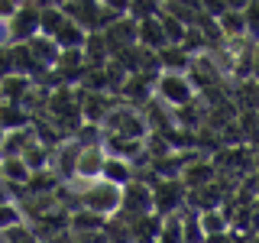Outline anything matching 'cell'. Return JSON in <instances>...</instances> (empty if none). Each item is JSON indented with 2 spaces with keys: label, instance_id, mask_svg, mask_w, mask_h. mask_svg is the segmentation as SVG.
I'll return each mask as SVG.
<instances>
[{
  "label": "cell",
  "instance_id": "1",
  "mask_svg": "<svg viewBox=\"0 0 259 243\" xmlns=\"http://www.w3.org/2000/svg\"><path fill=\"white\" fill-rule=\"evenodd\" d=\"M120 191L123 188H117V185H110V182H104V178H94V182H84V188H81V211H91V214L97 217H113L120 211Z\"/></svg>",
  "mask_w": 259,
  "mask_h": 243
},
{
  "label": "cell",
  "instance_id": "2",
  "mask_svg": "<svg viewBox=\"0 0 259 243\" xmlns=\"http://www.w3.org/2000/svg\"><path fill=\"white\" fill-rule=\"evenodd\" d=\"M101 133L104 136H117V140H143L149 130H146L140 110H136V107H126V104L120 101L117 107H113L107 117L101 120Z\"/></svg>",
  "mask_w": 259,
  "mask_h": 243
},
{
  "label": "cell",
  "instance_id": "3",
  "mask_svg": "<svg viewBox=\"0 0 259 243\" xmlns=\"http://www.w3.org/2000/svg\"><path fill=\"white\" fill-rule=\"evenodd\" d=\"M149 194H152V214H159V217L182 211L185 201H188V191H185V185L178 178H156L149 185Z\"/></svg>",
  "mask_w": 259,
  "mask_h": 243
},
{
  "label": "cell",
  "instance_id": "4",
  "mask_svg": "<svg viewBox=\"0 0 259 243\" xmlns=\"http://www.w3.org/2000/svg\"><path fill=\"white\" fill-rule=\"evenodd\" d=\"M152 94H159L156 101H162L168 110H182V107H188L194 97H198V94L191 91V85H188V78H185V75H159Z\"/></svg>",
  "mask_w": 259,
  "mask_h": 243
},
{
  "label": "cell",
  "instance_id": "5",
  "mask_svg": "<svg viewBox=\"0 0 259 243\" xmlns=\"http://www.w3.org/2000/svg\"><path fill=\"white\" fill-rule=\"evenodd\" d=\"M7 36H10V46L39 36V4H16L13 16L7 20Z\"/></svg>",
  "mask_w": 259,
  "mask_h": 243
},
{
  "label": "cell",
  "instance_id": "6",
  "mask_svg": "<svg viewBox=\"0 0 259 243\" xmlns=\"http://www.w3.org/2000/svg\"><path fill=\"white\" fill-rule=\"evenodd\" d=\"M123 221H136V217L143 214H152V194H149V185L143 182H130L123 185V191H120V211H117Z\"/></svg>",
  "mask_w": 259,
  "mask_h": 243
},
{
  "label": "cell",
  "instance_id": "7",
  "mask_svg": "<svg viewBox=\"0 0 259 243\" xmlns=\"http://www.w3.org/2000/svg\"><path fill=\"white\" fill-rule=\"evenodd\" d=\"M62 13L68 16L71 23L81 29V32H97V13H101V4H62Z\"/></svg>",
  "mask_w": 259,
  "mask_h": 243
},
{
  "label": "cell",
  "instance_id": "8",
  "mask_svg": "<svg viewBox=\"0 0 259 243\" xmlns=\"http://www.w3.org/2000/svg\"><path fill=\"white\" fill-rule=\"evenodd\" d=\"M104 149L101 146H91V149H78V162H75V178H84V182H94L101 178L104 169Z\"/></svg>",
  "mask_w": 259,
  "mask_h": 243
},
{
  "label": "cell",
  "instance_id": "9",
  "mask_svg": "<svg viewBox=\"0 0 259 243\" xmlns=\"http://www.w3.org/2000/svg\"><path fill=\"white\" fill-rule=\"evenodd\" d=\"M214 172H217V169L214 166H210V162H188V166H185L182 169V172H178V182H182L185 185V191H198V188H204V185H210V182H214Z\"/></svg>",
  "mask_w": 259,
  "mask_h": 243
},
{
  "label": "cell",
  "instance_id": "10",
  "mask_svg": "<svg viewBox=\"0 0 259 243\" xmlns=\"http://www.w3.org/2000/svg\"><path fill=\"white\" fill-rule=\"evenodd\" d=\"M26 49H29L32 62H36L42 71H52V68H55V62H59V52H62V49L55 46L52 39H46V36H32L29 43H26Z\"/></svg>",
  "mask_w": 259,
  "mask_h": 243
},
{
  "label": "cell",
  "instance_id": "11",
  "mask_svg": "<svg viewBox=\"0 0 259 243\" xmlns=\"http://www.w3.org/2000/svg\"><path fill=\"white\" fill-rule=\"evenodd\" d=\"M159 227H162L159 214H143V217H136V221H126L130 243H156Z\"/></svg>",
  "mask_w": 259,
  "mask_h": 243
},
{
  "label": "cell",
  "instance_id": "12",
  "mask_svg": "<svg viewBox=\"0 0 259 243\" xmlns=\"http://www.w3.org/2000/svg\"><path fill=\"white\" fill-rule=\"evenodd\" d=\"M36 140V133H32V127H20V130H10V133H4V140H0V159H20L23 149Z\"/></svg>",
  "mask_w": 259,
  "mask_h": 243
},
{
  "label": "cell",
  "instance_id": "13",
  "mask_svg": "<svg viewBox=\"0 0 259 243\" xmlns=\"http://www.w3.org/2000/svg\"><path fill=\"white\" fill-rule=\"evenodd\" d=\"M65 23H68V16L62 13V4H39V36L55 39V32Z\"/></svg>",
  "mask_w": 259,
  "mask_h": 243
},
{
  "label": "cell",
  "instance_id": "14",
  "mask_svg": "<svg viewBox=\"0 0 259 243\" xmlns=\"http://www.w3.org/2000/svg\"><path fill=\"white\" fill-rule=\"evenodd\" d=\"M101 178L110 185H117V188H123L136 178V172L130 169V162H120V159H104V169H101Z\"/></svg>",
  "mask_w": 259,
  "mask_h": 243
},
{
  "label": "cell",
  "instance_id": "15",
  "mask_svg": "<svg viewBox=\"0 0 259 243\" xmlns=\"http://www.w3.org/2000/svg\"><path fill=\"white\" fill-rule=\"evenodd\" d=\"M68 230L71 233H94V230H104V217L91 214V211H75V214H68Z\"/></svg>",
  "mask_w": 259,
  "mask_h": 243
},
{
  "label": "cell",
  "instance_id": "16",
  "mask_svg": "<svg viewBox=\"0 0 259 243\" xmlns=\"http://www.w3.org/2000/svg\"><path fill=\"white\" fill-rule=\"evenodd\" d=\"M84 39H88V32H81L78 26H75V23H65V26L59 29V32H55V39H52V43L55 46H59L62 49V52H68V49H84Z\"/></svg>",
  "mask_w": 259,
  "mask_h": 243
},
{
  "label": "cell",
  "instance_id": "17",
  "mask_svg": "<svg viewBox=\"0 0 259 243\" xmlns=\"http://www.w3.org/2000/svg\"><path fill=\"white\" fill-rule=\"evenodd\" d=\"M20 159H23V166L29 169V175H32V172H42V169H49V149H46V146L39 143V140H32L26 149H23V156H20Z\"/></svg>",
  "mask_w": 259,
  "mask_h": 243
},
{
  "label": "cell",
  "instance_id": "18",
  "mask_svg": "<svg viewBox=\"0 0 259 243\" xmlns=\"http://www.w3.org/2000/svg\"><path fill=\"white\" fill-rule=\"evenodd\" d=\"M0 178H4L7 185H26L29 178V169L23 166V159H0Z\"/></svg>",
  "mask_w": 259,
  "mask_h": 243
},
{
  "label": "cell",
  "instance_id": "19",
  "mask_svg": "<svg viewBox=\"0 0 259 243\" xmlns=\"http://www.w3.org/2000/svg\"><path fill=\"white\" fill-rule=\"evenodd\" d=\"M198 224H201V233H204V237H217V233H227V217L221 214V208L201 211V214H198Z\"/></svg>",
  "mask_w": 259,
  "mask_h": 243
},
{
  "label": "cell",
  "instance_id": "20",
  "mask_svg": "<svg viewBox=\"0 0 259 243\" xmlns=\"http://www.w3.org/2000/svg\"><path fill=\"white\" fill-rule=\"evenodd\" d=\"M182 243H204V233H201L198 224V211L182 208Z\"/></svg>",
  "mask_w": 259,
  "mask_h": 243
},
{
  "label": "cell",
  "instance_id": "21",
  "mask_svg": "<svg viewBox=\"0 0 259 243\" xmlns=\"http://www.w3.org/2000/svg\"><path fill=\"white\" fill-rule=\"evenodd\" d=\"M156 243H182V211L162 217V227H159Z\"/></svg>",
  "mask_w": 259,
  "mask_h": 243
},
{
  "label": "cell",
  "instance_id": "22",
  "mask_svg": "<svg viewBox=\"0 0 259 243\" xmlns=\"http://www.w3.org/2000/svg\"><path fill=\"white\" fill-rule=\"evenodd\" d=\"M23 224V211L13 205V201H7V205H0V230H10V227Z\"/></svg>",
  "mask_w": 259,
  "mask_h": 243
},
{
  "label": "cell",
  "instance_id": "23",
  "mask_svg": "<svg viewBox=\"0 0 259 243\" xmlns=\"http://www.w3.org/2000/svg\"><path fill=\"white\" fill-rule=\"evenodd\" d=\"M13 75V55H10V46H0V81Z\"/></svg>",
  "mask_w": 259,
  "mask_h": 243
},
{
  "label": "cell",
  "instance_id": "24",
  "mask_svg": "<svg viewBox=\"0 0 259 243\" xmlns=\"http://www.w3.org/2000/svg\"><path fill=\"white\" fill-rule=\"evenodd\" d=\"M13 10H16V4H10V0H4V4H0V23H7L13 16Z\"/></svg>",
  "mask_w": 259,
  "mask_h": 243
},
{
  "label": "cell",
  "instance_id": "25",
  "mask_svg": "<svg viewBox=\"0 0 259 243\" xmlns=\"http://www.w3.org/2000/svg\"><path fill=\"white\" fill-rule=\"evenodd\" d=\"M0 46H10V36H7V23H0Z\"/></svg>",
  "mask_w": 259,
  "mask_h": 243
},
{
  "label": "cell",
  "instance_id": "26",
  "mask_svg": "<svg viewBox=\"0 0 259 243\" xmlns=\"http://www.w3.org/2000/svg\"><path fill=\"white\" fill-rule=\"evenodd\" d=\"M4 104H7V101H4V94H0V107H4Z\"/></svg>",
  "mask_w": 259,
  "mask_h": 243
}]
</instances>
